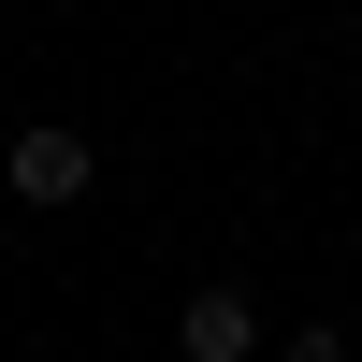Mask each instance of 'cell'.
<instances>
[{
    "label": "cell",
    "instance_id": "cell-1",
    "mask_svg": "<svg viewBox=\"0 0 362 362\" xmlns=\"http://www.w3.org/2000/svg\"><path fill=\"white\" fill-rule=\"evenodd\" d=\"M87 174H102V160H87V131H44V116H29V131H15V160H0V189L58 218V203H87Z\"/></svg>",
    "mask_w": 362,
    "mask_h": 362
},
{
    "label": "cell",
    "instance_id": "cell-2",
    "mask_svg": "<svg viewBox=\"0 0 362 362\" xmlns=\"http://www.w3.org/2000/svg\"><path fill=\"white\" fill-rule=\"evenodd\" d=\"M174 348H189V362H247L261 348V290H189V305H174Z\"/></svg>",
    "mask_w": 362,
    "mask_h": 362
},
{
    "label": "cell",
    "instance_id": "cell-3",
    "mask_svg": "<svg viewBox=\"0 0 362 362\" xmlns=\"http://www.w3.org/2000/svg\"><path fill=\"white\" fill-rule=\"evenodd\" d=\"M290 362H348V334H334V319H305V334H290Z\"/></svg>",
    "mask_w": 362,
    "mask_h": 362
}]
</instances>
